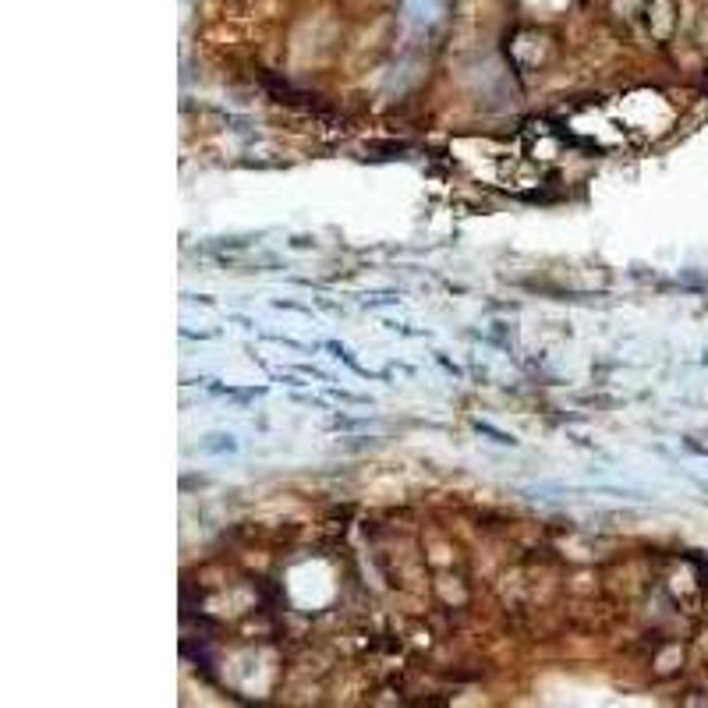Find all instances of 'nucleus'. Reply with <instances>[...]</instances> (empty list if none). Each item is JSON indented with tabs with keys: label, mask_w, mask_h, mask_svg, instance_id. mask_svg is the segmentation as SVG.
Segmentation results:
<instances>
[{
	"label": "nucleus",
	"mask_w": 708,
	"mask_h": 708,
	"mask_svg": "<svg viewBox=\"0 0 708 708\" xmlns=\"http://www.w3.org/2000/svg\"><path fill=\"white\" fill-rule=\"evenodd\" d=\"M198 453H238V439H234L230 432H209V436H202V443H198Z\"/></svg>",
	"instance_id": "f257e3e1"
},
{
	"label": "nucleus",
	"mask_w": 708,
	"mask_h": 708,
	"mask_svg": "<svg viewBox=\"0 0 708 708\" xmlns=\"http://www.w3.org/2000/svg\"><path fill=\"white\" fill-rule=\"evenodd\" d=\"M475 428L486 432V436H493V443H500V446H517V439H514L510 432H500V428H493V425H486V421H475Z\"/></svg>",
	"instance_id": "f03ea898"
},
{
	"label": "nucleus",
	"mask_w": 708,
	"mask_h": 708,
	"mask_svg": "<svg viewBox=\"0 0 708 708\" xmlns=\"http://www.w3.org/2000/svg\"><path fill=\"white\" fill-rule=\"evenodd\" d=\"M273 308H287V312H305V316H308V308H305V305H294V301H273Z\"/></svg>",
	"instance_id": "7ed1b4c3"
}]
</instances>
